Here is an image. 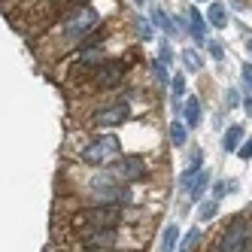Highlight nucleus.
Returning <instances> with one entry per match:
<instances>
[{
	"label": "nucleus",
	"mask_w": 252,
	"mask_h": 252,
	"mask_svg": "<svg viewBox=\"0 0 252 252\" xmlns=\"http://www.w3.org/2000/svg\"><path fill=\"white\" fill-rule=\"evenodd\" d=\"M122 204H97V207H85L79 213L70 216V222H73V228H79L82 234L94 231V228H106V225H119L122 222Z\"/></svg>",
	"instance_id": "f257e3e1"
},
{
	"label": "nucleus",
	"mask_w": 252,
	"mask_h": 252,
	"mask_svg": "<svg viewBox=\"0 0 252 252\" xmlns=\"http://www.w3.org/2000/svg\"><path fill=\"white\" fill-rule=\"evenodd\" d=\"M100 28V15H97V9H92V6H76V9H70V15L64 19V25H61V37H64V43H79V40H85L88 33H94Z\"/></svg>",
	"instance_id": "f03ea898"
},
{
	"label": "nucleus",
	"mask_w": 252,
	"mask_h": 252,
	"mask_svg": "<svg viewBox=\"0 0 252 252\" xmlns=\"http://www.w3.org/2000/svg\"><path fill=\"white\" fill-rule=\"evenodd\" d=\"M197 122H201V100L189 97V103H186V128H197Z\"/></svg>",
	"instance_id": "f8f14e48"
},
{
	"label": "nucleus",
	"mask_w": 252,
	"mask_h": 252,
	"mask_svg": "<svg viewBox=\"0 0 252 252\" xmlns=\"http://www.w3.org/2000/svg\"><path fill=\"white\" fill-rule=\"evenodd\" d=\"M183 92H186V76H173V97L179 100V97H183Z\"/></svg>",
	"instance_id": "5701e85b"
},
{
	"label": "nucleus",
	"mask_w": 252,
	"mask_h": 252,
	"mask_svg": "<svg viewBox=\"0 0 252 252\" xmlns=\"http://www.w3.org/2000/svg\"><path fill=\"white\" fill-rule=\"evenodd\" d=\"M125 70H128V67H125L122 61H103V64H97V67L92 70V88H100V92H106V88L122 85Z\"/></svg>",
	"instance_id": "423d86ee"
},
{
	"label": "nucleus",
	"mask_w": 252,
	"mask_h": 252,
	"mask_svg": "<svg viewBox=\"0 0 252 252\" xmlns=\"http://www.w3.org/2000/svg\"><path fill=\"white\" fill-rule=\"evenodd\" d=\"M197 240H201V234H197V231H189L186 237L176 243V249H194V243H197Z\"/></svg>",
	"instance_id": "a211bd4d"
},
{
	"label": "nucleus",
	"mask_w": 252,
	"mask_h": 252,
	"mask_svg": "<svg viewBox=\"0 0 252 252\" xmlns=\"http://www.w3.org/2000/svg\"><path fill=\"white\" fill-rule=\"evenodd\" d=\"M119 246V231L116 225H106V228H94L82 234L79 240V249H88V252H106V249H116Z\"/></svg>",
	"instance_id": "0eeeda50"
},
{
	"label": "nucleus",
	"mask_w": 252,
	"mask_h": 252,
	"mask_svg": "<svg viewBox=\"0 0 252 252\" xmlns=\"http://www.w3.org/2000/svg\"><path fill=\"white\" fill-rule=\"evenodd\" d=\"M225 191H228V186H225V183H216V186H213V197H216V201H222Z\"/></svg>",
	"instance_id": "c85d7f7f"
},
{
	"label": "nucleus",
	"mask_w": 252,
	"mask_h": 252,
	"mask_svg": "<svg viewBox=\"0 0 252 252\" xmlns=\"http://www.w3.org/2000/svg\"><path fill=\"white\" fill-rule=\"evenodd\" d=\"M201 161H204V155L194 152V155H191V167H201Z\"/></svg>",
	"instance_id": "7c9ffc66"
},
{
	"label": "nucleus",
	"mask_w": 252,
	"mask_h": 252,
	"mask_svg": "<svg viewBox=\"0 0 252 252\" xmlns=\"http://www.w3.org/2000/svg\"><path fill=\"white\" fill-rule=\"evenodd\" d=\"M249 52H252V40H249Z\"/></svg>",
	"instance_id": "72a5a7b5"
},
{
	"label": "nucleus",
	"mask_w": 252,
	"mask_h": 252,
	"mask_svg": "<svg viewBox=\"0 0 252 252\" xmlns=\"http://www.w3.org/2000/svg\"><path fill=\"white\" fill-rule=\"evenodd\" d=\"M170 143L173 146H183L186 143V125L183 122H170Z\"/></svg>",
	"instance_id": "dca6fc26"
},
{
	"label": "nucleus",
	"mask_w": 252,
	"mask_h": 252,
	"mask_svg": "<svg viewBox=\"0 0 252 252\" xmlns=\"http://www.w3.org/2000/svg\"><path fill=\"white\" fill-rule=\"evenodd\" d=\"M240 76H243V92H246V94L252 97V64H243Z\"/></svg>",
	"instance_id": "aec40b11"
},
{
	"label": "nucleus",
	"mask_w": 252,
	"mask_h": 252,
	"mask_svg": "<svg viewBox=\"0 0 252 252\" xmlns=\"http://www.w3.org/2000/svg\"><path fill=\"white\" fill-rule=\"evenodd\" d=\"M216 213H219V201H216V197H213V201H207V204L201 207V219L207 222V219H213Z\"/></svg>",
	"instance_id": "6ab92c4d"
},
{
	"label": "nucleus",
	"mask_w": 252,
	"mask_h": 252,
	"mask_svg": "<svg viewBox=\"0 0 252 252\" xmlns=\"http://www.w3.org/2000/svg\"><path fill=\"white\" fill-rule=\"evenodd\" d=\"M189 22H191V37H194V43H207V25H204V15L197 12L194 6L189 9Z\"/></svg>",
	"instance_id": "9d476101"
},
{
	"label": "nucleus",
	"mask_w": 252,
	"mask_h": 252,
	"mask_svg": "<svg viewBox=\"0 0 252 252\" xmlns=\"http://www.w3.org/2000/svg\"><path fill=\"white\" fill-rule=\"evenodd\" d=\"M110 173L119 179V183H137V179L146 176V164H143V158L137 155H116L113 164H110Z\"/></svg>",
	"instance_id": "39448f33"
},
{
	"label": "nucleus",
	"mask_w": 252,
	"mask_h": 252,
	"mask_svg": "<svg viewBox=\"0 0 252 252\" xmlns=\"http://www.w3.org/2000/svg\"><path fill=\"white\" fill-rule=\"evenodd\" d=\"M225 22H228L225 6H222V3H213V6H210V25H213V28H225Z\"/></svg>",
	"instance_id": "2eb2a0df"
},
{
	"label": "nucleus",
	"mask_w": 252,
	"mask_h": 252,
	"mask_svg": "<svg viewBox=\"0 0 252 252\" xmlns=\"http://www.w3.org/2000/svg\"><path fill=\"white\" fill-rule=\"evenodd\" d=\"M106 55H103V49L100 46H88V49H79V67L85 70H94L97 64H103Z\"/></svg>",
	"instance_id": "1a4fd4ad"
},
{
	"label": "nucleus",
	"mask_w": 252,
	"mask_h": 252,
	"mask_svg": "<svg viewBox=\"0 0 252 252\" xmlns=\"http://www.w3.org/2000/svg\"><path fill=\"white\" fill-rule=\"evenodd\" d=\"M152 67H155V76H158V82H167V64H161V61H155Z\"/></svg>",
	"instance_id": "a878e982"
},
{
	"label": "nucleus",
	"mask_w": 252,
	"mask_h": 252,
	"mask_svg": "<svg viewBox=\"0 0 252 252\" xmlns=\"http://www.w3.org/2000/svg\"><path fill=\"white\" fill-rule=\"evenodd\" d=\"M219 252H237V249H252V222L246 216H234L231 225L216 237V246Z\"/></svg>",
	"instance_id": "7ed1b4c3"
},
{
	"label": "nucleus",
	"mask_w": 252,
	"mask_h": 252,
	"mask_svg": "<svg viewBox=\"0 0 252 252\" xmlns=\"http://www.w3.org/2000/svg\"><path fill=\"white\" fill-rule=\"evenodd\" d=\"M240 140H243V125H231L222 137V149L225 152H237L240 149Z\"/></svg>",
	"instance_id": "9b49d317"
},
{
	"label": "nucleus",
	"mask_w": 252,
	"mask_h": 252,
	"mask_svg": "<svg viewBox=\"0 0 252 252\" xmlns=\"http://www.w3.org/2000/svg\"><path fill=\"white\" fill-rule=\"evenodd\" d=\"M237 152H240V158H252V137L243 143V149H237Z\"/></svg>",
	"instance_id": "c756f323"
},
{
	"label": "nucleus",
	"mask_w": 252,
	"mask_h": 252,
	"mask_svg": "<svg viewBox=\"0 0 252 252\" xmlns=\"http://www.w3.org/2000/svg\"><path fill=\"white\" fill-rule=\"evenodd\" d=\"M158 52H161V55H158V61H161V64H170V61H173V52H170V43H167V40L161 43V49H158Z\"/></svg>",
	"instance_id": "4be33fe9"
},
{
	"label": "nucleus",
	"mask_w": 252,
	"mask_h": 252,
	"mask_svg": "<svg viewBox=\"0 0 252 252\" xmlns=\"http://www.w3.org/2000/svg\"><path fill=\"white\" fill-rule=\"evenodd\" d=\"M79 3H85V0H55V9H73Z\"/></svg>",
	"instance_id": "cd10ccee"
},
{
	"label": "nucleus",
	"mask_w": 252,
	"mask_h": 252,
	"mask_svg": "<svg viewBox=\"0 0 252 252\" xmlns=\"http://www.w3.org/2000/svg\"><path fill=\"white\" fill-rule=\"evenodd\" d=\"M137 33H140V37H146V40H152V25L149 22H137Z\"/></svg>",
	"instance_id": "bb28decb"
},
{
	"label": "nucleus",
	"mask_w": 252,
	"mask_h": 252,
	"mask_svg": "<svg viewBox=\"0 0 252 252\" xmlns=\"http://www.w3.org/2000/svg\"><path fill=\"white\" fill-rule=\"evenodd\" d=\"M176 243H179V228L170 222L164 228V237H161V249H176Z\"/></svg>",
	"instance_id": "4468645a"
},
{
	"label": "nucleus",
	"mask_w": 252,
	"mask_h": 252,
	"mask_svg": "<svg viewBox=\"0 0 252 252\" xmlns=\"http://www.w3.org/2000/svg\"><path fill=\"white\" fill-rule=\"evenodd\" d=\"M228 106H237V92H228Z\"/></svg>",
	"instance_id": "2f4dec72"
},
{
	"label": "nucleus",
	"mask_w": 252,
	"mask_h": 252,
	"mask_svg": "<svg viewBox=\"0 0 252 252\" xmlns=\"http://www.w3.org/2000/svg\"><path fill=\"white\" fill-rule=\"evenodd\" d=\"M243 106H246V116H249V119H252V100H249V97H246V100H243Z\"/></svg>",
	"instance_id": "473e14b6"
},
{
	"label": "nucleus",
	"mask_w": 252,
	"mask_h": 252,
	"mask_svg": "<svg viewBox=\"0 0 252 252\" xmlns=\"http://www.w3.org/2000/svg\"><path fill=\"white\" fill-rule=\"evenodd\" d=\"M119 152H122L119 137L106 134V137H97L94 143H88V146L82 149V161H85V164H92V167H103V164H110Z\"/></svg>",
	"instance_id": "20e7f679"
},
{
	"label": "nucleus",
	"mask_w": 252,
	"mask_h": 252,
	"mask_svg": "<svg viewBox=\"0 0 252 252\" xmlns=\"http://www.w3.org/2000/svg\"><path fill=\"white\" fill-rule=\"evenodd\" d=\"M183 61L189 70H201V58H197V52H183Z\"/></svg>",
	"instance_id": "412c9836"
},
{
	"label": "nucleus",
	"mask_w": 252,
	"mask_h": 252,
	"mask_svg": "<svg viewBox=\"0 0 252 252\" xmlns=\"http://www.w3.org/2000/svg\"><path fill=\"white\" fill-rule=\"evenodd\" d=\"M207 186H210V173H207V170H197V176H194V183H191V189H189V191H191V197H194V201H197V197L204 194V189H207Z\"/></svg>",
	"instance_id": "ddd939ff"
},
{
	"label": "nucleus",
	"mask_w": 252,
	"mask_h": 252,
	"mask_svg": "<svg viewBox=\"0 0 252 252\" xmlns=\"http://www.w3.org/2000/svg\"><path fill=\"white\" fill-rule=\"evenodd\" d=\"M207 49H210V55H213L216 61H222V55H225V49H222V43H207Z\"/></svg>",
	"instance_id": "393cba45"
},
{
	"label": "nucleus",
	"mask_w": 252,
	"mask_h": 252,
	"mask_svg": "<svg viewBox=\"0 0 252 252\" xmlns=\"http://www.w3.org/2000/svg\"><path fill=\"white\" fill-rule=\"evenodd\" d=\"M131 116V106L119 100V103H110V106H103V110L92 113V125L94 128H116V125H125Z\"/></svg>",
	"instance_id": "6e6552de"
},
{
	"label": "nucleus",
	"mask_w": 252,
	"mask_h": 252,
	"mask_svg": "<svg viewBox=\"0 0 252 252\" xmlns=\"http://www.w3.org/2000/svg\"><path fill=\"white\" fill-rule=\"evenodd\" d=\"M152 19H155V25H158L161 31H167V33H176V31H173V22H170V19H167V15H164V12H161V9H158V6L152 9Z\"/></svg>",
	"instance_id": "f3484780"
},
{
	"label": "nucleus",
	"mask_w": 252,
	"mask_h": 252,
	"mask_svg": "<svg viewBox=\"0 0 252 252\" xmlns=\"http://www.w3.org/2000/svg\"><path fill=\"white\" fill-rule=\"evenodd\" d=\"M197 170H201V167H189V170L183 173V189H191V183H194V176H197Z\"/></svg>",
	"instance_id": "b1692460"
}]
</instances>
